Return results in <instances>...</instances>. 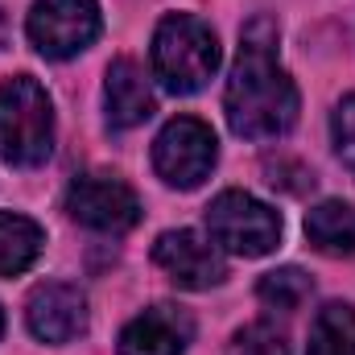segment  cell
I'll return each instance as SVG.
<instances>
[{
	"label": "cell",
	"instance_id": "52a82bcc",
	"mask_svg": "<svg viewBox=\"0 0 355 355\" xmlns=\"http://www.w3.org/2000/svg\"><path fill=\"white\" fill-rule=\"evenodd\" d=\"M67 211L75 223L95 227V232H107V236H120L128 227H137L141 219V198L132 194L128 182L112 174H83L71 182L67 190Z\"/></svg>",
	"mask_w": 355,
	"mask_h": 355
},
{
	"label": "cell",
	"instance_id": "277c9868",
	"mask_svg": "<svg viewBox=\"0 0 355 355\" xmlns=\"http://www.w3.org/2000/svg\"><path fill=\"white\" fill-rule=\"evenodd\" d=\"M207 232L223 252L268 257L281 244V215L244 190H223L207 207Z\"/></svg>",
	"mask_w": 355,
	"mask_h": 355
},
{
	"label": "cell",
	"instance_id": "8992f818",
	"mask_svg": "<svg viewBox=\"0 0 355 355\" xmlns=\"http://www.w3.org/2000/svg\"><path fill=\"white\" fill-rule=\"evenodd\" d=\"M99 4L95 0H37L25 29L37 54L46 58H75L99 37Z\"/></svg>",
	"mask_w": 355,
	"mask_h": 355
},
{
	"label": "cell",
	"instance_id": "9c48e42d",
	"mask_svg": "<svg viewBox=\"0 0 355 355\" xmlns=\"http://www.w3.org/2000/svg\"><path fill=\"white\" fill-rule=\"evenodd\" d=\"M25 318L42 343H71L87 331V297L71 281H46L29 293Z\"/></svg>",
	"mask_w": 355,
	"mask_h": 355
},
{
	"label": "cell",
	"instance_id": "5b68a950",
	"mask_svg": "<svg viewBox=\"0 0 355 355\" xmlns=\"http://www.w3.org/2000/svg\"><path fill=\"white\" fill-rule=\"evenodd\" d=\"M215 157H219V145H215V132L211 124H202L198 116H178L162 128L157 145H153V166L157 174L166 178L178 190H194L202 186L211 170H215Z\"/></svg>",
	"mask_w": 355,
	"mask_h": 355
},
{
	"label": "cell",
	"instance_id": "9a60e30c",
	"mask_svg": "<svg viewBox=\"0 0 355 355\" xmlns=\"http://www.w3.org/2000/svg\"><path fill=\"white\" fill-rule=\"evenodd\" d=\"M310 277L302 268H277L261 281V302L277 306V310H297L306 297H310Z\"/></svg>",
	"mask_w": 355,
	"mask_h": 355
},
{
	"label": "cell",
	"instance_id": "ba28073f",
	"mask_svg": "<svg viewBox=\"0 0 355 355\" xmlns=\"http://www.w3.org/2000/svg\"><path fill=\"white\" fill-rule=\"evenodd\" d=\"M153 261L182 289H211V285H219L227 277V265H223L219 248L207 244L198 232H166V236H157Z\"/></svg>",
	"mask_w": 355,
	"mask_h": 355
},
{
	"label": "cell",
	"instance_id": "7c38bea8",
	"mask_svg": "<svg viewBox=\"0 0 355 355\" xmlns=\"http://www.w3.org/2000/svg\"><path fill=\"white\" fill-rule=\"evenodd\" d=\"M306 236L327 257H352L355 252V207H347V202H318L306 215Z\"/></svg>",
	"mask_w": 355,
	"mask_h": 355
},
{
	"label": "cell",
	"instance_id": "8fae6325",
	"mask_svg": "<svg viewBox=\"0 0 355 355\" xmlns=\"http://www.w3.org/2000/svg\"><path fill=\"white\" fill-rule=\"evenodd\" d=\"M103 99H107V124L112 128H137L153 116V91L149 79L141 75L137 62L116 58L107 67V83H103Z\"/></svg>",
	"mask_w": 355,
	"mask_h": 355
},
{
	"label": "cell",
	"instance_id": "3957f363",
	"mask_svg": "<svg viewBox=\"0 0 355 355\" xmlns=\"http://www.w3.org/2000/svg\"><path fill=\"white\" fill-rule=\"evenodd\" d=\"M54 149V107L37 79L12 75L0 83V162L42 166Z\"/></svg>",
	"mask_w": 355,
	"mask_h": 355
},
{
	"label": "cell",
	"instance_id": "7a4b0ae2",
	"mask_svg": "<svg viewBox=\"0 0 355 355\" xmlns=\"http://www.w3.org/2000/svg\"><path fill=\"white\" fill-rule=\"evenodd\" d=\"M219 71L215 29L190 12H174L153 33V75L174 95H194Z\"/></svg>",
	"mask_w": 355,
	"mask_h": 355
},
{
	"label": "cell",
	"instance_id": "2e32d148",
	"mask_svg": "<svg viewBox=\"0 0 355 355\" xmlns=\"http://www.w3.org/2000/svg\"><path fill=\"white\" fill-rule=\"evenodd\" d=\"M236 355H289V343L268 322H252L236 335Z\"/></svg>",
	"mask_w": 355,
	"mask_h": 355
},
{
	"label": "cell",
	"instance_id": "4fadbf2b",
	"mask_svg": "<svg viewBox=\"0 0 355 355\" xmlns=\"http://www.w3.org/2000/svg\"><path fill=\"white\" fill-rule=\"evenodd\" d=\"M46 232L29 215L0 211V277H17L42 257Z\"/></svg>",
	"mask_w": 355,
	"mask_h": 355
},
{
	"label": "cell",
	"instance_id": "e0dca14e",
	"mask_svg": "<svg viewBox=\"0 0 355 355\" xmlns=\"http://www.w3.org/2000/svg\"><path fill=\"white\" fill-rule=\"evenodd\" d=\"M331 128H335V149H339L343 166L355 174V95H347V99L339 103V112H335Z\"/></svg>",
	"mask_w": 355,
	"mask_h": 355
},
{
	"label": "cell",
	"instance_id": "6da1fadb",
	"mask_svg": "<svg viewBox=\"0 0 355 355\" xmlns=\"http://www.w3.org/2000/svg\"><path fill=\"white\" fill-rule=\"evenodd\" d=\"M223 107L232 132L248 141L281 137L297 120V87L277 62V29L265 17H257L240 33V54L227 79Z\"/></svg>",
	"mask_w": 355,
	"mask_h": 355
},
{
	"label": "cell",
	"instance_id": "5bb4252c",
	"mask_svg": "<svg viewBox=\"0 0 355 355\" xmlns=\"http://www.w3.org/2000/svg\"><path fill=\"white\" fill-rule=\"evenodd\" d=\"M306 355H355V310L343 302H331L318 310L310 327Z\"/></svg>",
	"mask_w": 355,
	"mask_h": 355
},
{
	"label": "cell",
	"instance_id": "ac0fdd59",
	"mask_svg": "<svg viewBox=\"0 0 355 355\" xmlns=\"http://www.w3.org/2000/svg\"><path fill=\"white\" fill-rule=\"evenodd\" d=\"M0 335H4V314H0Z\"/></svg>",
	"mask_w": 355,
	"mask_h": 355
},
{
	"label": "cell",
	"instance_id": "30bf717a",
	"mask_svg": "<svg viewBox=\"0 0 355 355\" xmlns=\"http://www.w3.org/2000/svg\"><path fill=\"white\" fill-rule=\"evenodd\" d=\"M190 335H194V318L182 306H153L124 327L120 355H182Z\"/></svg>",
	"mask_w": 355,
	"mask_h": 355
}]
</instances>
